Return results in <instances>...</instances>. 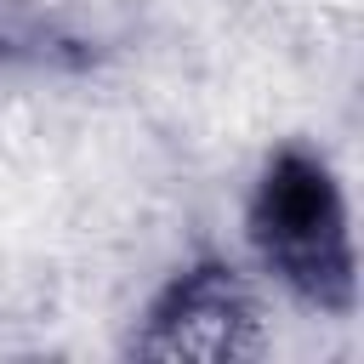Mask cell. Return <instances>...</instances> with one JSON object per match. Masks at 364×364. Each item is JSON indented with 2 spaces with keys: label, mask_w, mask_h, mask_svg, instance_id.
I'll use <instances>...</instances> for the list:
<instances>
[{
  "label": "cell",
  "mask_w": 364,
  "mask_h": 364,
  "mask_svg": "<svg viewBox=\"0 0 364 364\" xmlns=\"http://www.w3.org/2000/svg\"><path fill=\"white\" fill-rule=\"evenodd\" d=\"M250 245L262 267L318 313H353L358 301V256H353V228H347V199L336 171L301 148L284 142L250 193Z\"/></svg>",
  "instance_id": "obj_1"
},
{
  "label": "cell",
  "mask_w": 364,
  "mask_h": 364,
  "mask_svg": "<svg viewBox=\"0 0 364 364\" xmlns=\"http://www.w3.org/2000/svg\"><path fill=\"white\" fill-rule=\"evenodd\" d=\"M131 347L142 358H205V364L256 358L262 353L256 296L228 262L199 256L148 301Z\"/></svg>",
  "instance_id": "obj_2"
},
{
  "label": "cell",
  "mask_w": 364,
  "mask_h": 364,
  "mask_svg": "<svg viewBox=\"0 0 364 364\" xmlns=\"http://www.w3.org/2000/svg\"><path fill=\"white\" fill-rule=\"evenodd\" d=\"M97 63L91 34H80L46 0H0V68L40 74H85Z\"/></svg>",
  "instance_id": "obj_3"
}]
</instances>
